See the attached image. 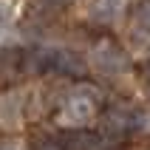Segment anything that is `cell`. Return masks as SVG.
<instances>
[{"label":"cell","mask_w":150,"mask_h":150,"mask_svg":"<svg viewBox=\"0 0 150 150\" xmlns=\"http://www.w3.org/2000/svg\"><path fill=\"white\" fill-rule=\"evenodd\" d=\"M96 102H99V91L91 85H79L76 91H71L59 105L57 125L68 127V130H82L93 116H96Z\"/></svg>","instance_id":"1"},{"label":"cell","mask_w":150,"mask_h":150,"mask_svg":"<svg viewBox=\"0 0 150 150\" xmlns=\"http://www.w3.org/2000/svg\"><path fill=\"white\" fill-rule=\"evenodd\" d=\"M88 68H93L102 76H119L130 71V57L125 54V48H119L110 40H99L93 42L88 51Z\"/></svg>","instance_id":"2"},{"label":"cell","mask_w":150,"mask_h":150,"mask_svg":"<svg viewBox=\"0 0 150 150\" xmlns=\"http://www.w3.org/2000/svg\"><path fill=\"white\" fill-rule=\"evenodd\" d=\"M25 113H28V93L25 91L11 88V91L0 93V130H6V133L20 130L25 122Z\"/></svg>","instance_id":"3"},{"label":"cell","mask_w":150,"mask_h":150,"mask_svg":"<svg viewBox=\"0 0 150 150\" xmlns=\"http://www.w3.org/2000/svg\"><path fill=\"white\" fill-rule=\"evenodd\" d=\"M125 11V3L122 0H88V8L85 14L91 23H99V25H110L116 23Z\"/></svg>","instance_id":"4"},{"label":"cell","mask_w":150,"mask_h":150,"mask_svg":"<svg viewBox=\"0 0 150 150\" xmlns=\"http://www.w3.org/2000/svg\"><path fill=\"white\" fill-rule=\"evenodd\" d=\"M105 142L96 133H85V130H68L65 136H59V144L65 150H105Z\"/></svg>","instance_id":"5"},{"label":"cell","mask_w":150,"mask_h":150,"mask_svg":"<svg viewBox=\"0 0 150 150\" xmlns=\"http://www.w3.org/2000/svg\"><path fill=\"white\" fill-rule=\"evenodd\" d=\"M85 68H88V62H85V59L79 57L76 51L57 45V57H54V68H51V71H57V74L79 76V74H85Z\"/></svg>","instance_id":"6"},{"label":"cell","mask_w":150,"mask_h":150,"mask_svg":"<svg viewBox=\"0 0 150 150\" xmlns=\"http://www.w3.org/2000/svg\"><path fill=\"white\" fill-rule=\"evenodd\" d=\"M133 31L150 34V0H139L133 8Z\"/></svg>","instance_id":"7"},{"label":"cell","mask_w":150,"mask_h":150,"mask_svg":"<svg viewBox=\"0 0 150 150\" xmlns=\"http://www.w3.org/2000/svg\"><path fill=\"white\" fill-rule=\"evenodd\" d=\"M130 130H136V133H150V110L133 113V125H130Z\"/></svg>","instance_id":"8"},{"label":"cell","mask_w":150,"mask_h":150,"mask_svg":"<svg viewBox=\"0 0 150 150\" xmlns=\"http://www.w3.org/2000/svg\"><path fill=\"white\" fill-rule=\"evenodd\" d=\"M37 150H65V147L59 144V139H42V142L37 144Z\"/></svg>","instance_id":"9"},{"label":"cell","mask_w":150,"mask_h":150,"mask_svg":"<svg viewBox=\"0 0 150 150\" xmlns=\"http://www.w3.org/2000/svg\"><path fill=\"white\" fill-rule=\"evenodd\" d=\"M0 150H25L17 139H0Z\"/></svg>","instance_id":"10"},{"label":"cell","mask_w":150,"mask_h":150,"mask_svg":"<svg viewBox=\"0 0 150 150\" xmlns=\"http://www.w3.org/2000/svg\"><path fill=\"white\" fill-rule=\"evenodd\" d=\"M45 6H51V8H65V6H71L74 0H42Z\"/></svg>","instance_id":"11"},{"label":"cell","mask_w":150,"mask_h":150,"mask_svg":"<svg viewBox=\"0 0 150 150\" xmlns=\"http://www.w3.org/2000/svg\"><path fill=\"white\" fill-rule=\"evenodd\" d=\"M0 71H3V65H0Z\"/></svg>","instance_id":"12"}]
</instances>
